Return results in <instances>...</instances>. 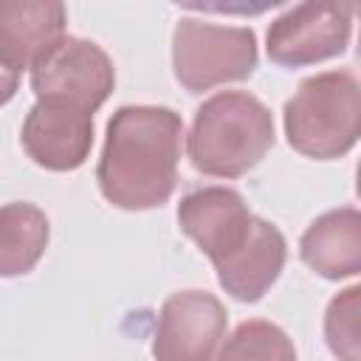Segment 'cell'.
<instances>
[{"label":"cell","mask_w":361,"mask_h":361,"mask_svg":"<svg viewBox=\"0 0 361 361\" xmlns=\"http://www.w3.org/2000/svg\"><path fill=\"white\" fill-rule=\"evenodd\" d=\"M276 141L274 113L248 90L209 96L192 118L189 161L209 178H240L254 169Z\"/></svg>","instance_id":"cell-2"},{"label":"cell","mask_w":361,"mask_h":361,"mask_svg":"<svg viewBox=\"0 0 361 361\" xmlns=\"http://www.w3.org/2000/svg\"><path fill=\"white\" fill-rule=\"evenodd\" d=\"M116 87L113 59L85 37H62L34 68L31 90L37 102H62L96 113Z\"/></svg>","instance_id":"cell-5"},{"label":"cell","mask_w":361,"mask_h":361,"mask_svg":"<svg viewBox=\"0 0 361 361\" xmlns=\"http://www.w3.org/2000/svg\"><path fill=\"white\" fill-rule=\"evenodd\" d=\"M288 144L307 158L347 155L361 133V85L353 71H324L299 82L282 110Z\"/></svg>","instance_id":"cell-3"},{"label":"cell","mask_w":361,"mask_h":361,"mask_svg":"<svg viewBox=\"0 0 361 361\" xmlns=\"http://www.w3.org/2000/svg\"><path fill=\"white\" fill-rule=\"evenodd\" d=\"M324 341L338 361H361V288L338 290L324 310Z\"/></svg>","instance_id":"cell-15"},{"label":"cell","mask_w":361,"mask_h":361,"mask_svg":"<svg viewBox=\"0 0 361 361\" xmlns=\"http://www.w3.org/2000/svg\"><path fill=\"white\" fill-rule=\"evenodd\" d=\"M51 240L48 217L34 203L0 206V276H23L37 268Z\"/></svg>","instance_id":"cell-13"},{"label":"cell","mask_w":361,"mask_h":361,"mask_svg":"<svg viewBox=\"0 0 361 361\" xmlns=\"http://www.w3.org/2000/svg\"><path fill=\"white\" fill-rule=\"evenodd\" d=\"M68 8L54 0H0V68L31 71L62 37Z\"/></svg>","instance_id":"cell-10"},{"label":"cell","mask_w":361,"mask_h":361,"mask_svg":"<svg viewBox=\"0 0 361 361\" xmlns=\"http://www.w3.org/2000/svg\"><path fill=\"white\" fill-rule=\"evenodd\" d=\"M228 327L223 302L209 290H175L158 310L155 361H214Z\"/></svg>","instance_id":"cell-8"},{"label":"cell","mask_w":361,"mask_h":361,"mask_svg":"<svg viewBox=\"0 0 361 361\" xmlns=\"http://www.w3.org/2000/svg\"><path fill=\"white\" fill-rule=\"evenodd\" d=\"M257 34L248 25H217L197 17H180L172 31V71L189 93L243 82L257 71Z\"/></svg>","instance_id":"cell-4"},{"label":"cell","mask_w":361,"mask_h":361,"mask_svg":"<svg viewBox=\"0 0 361 361\" xmlns=\"http://www.w3.org/2000/svg\"><path fill=\"white\" fill-rule=\"evenodd\" d=\"M214 361H296V347L279 324L268 319H248L234 327Z\"/></svg>","instance_id":"cell-14"},{"label":"cell","mask_w":361,"mask_h":361,"mask_svg":"<svg viewBox=\"0 0 361 361\" xmlns=\"http://www.w3.org/2000/svg\"><path fill=\"white\" fill-rule=\"evenodd\" d=\"M183 118L161 104L118 107L104 133L96 180L107 203L124 212L164 206L178 186Z\"/></svg>","instance_id":"cell-1"},{"label":"cell","mask_w":361,"mask_h":361,"mask_svg":"<svg viewBox=\"0 0 361 361\" xmlns=\"http://www.w3.org/2000/svg\"><path fill=\"white\" fill-rule=\"evenodd\" d=\"M257 217L240 192L228 186H203L186 192L178 203L180 231L212 259L214 271L231 265L257 237Z\"/></svg>","instance_id":"cell-7"},{"label":"cell","mask_w":361,"mask_h":361,"mask_svg":"<svg viewBox=\"0 0 361 361\" xmlns=\"http://www.w3.org/2000/svg\"><path fill=\"white\" fill-rule=\"evenodd\" d=\"M302 262L324 279H350L361 271V214L341 206L319 214L299 240Z\"/></svg>","instance_id":"cell-11"},{"label":"cell","mask_w":361,"mask_h":361,"mask_svg":"<svg viewBox=\"0 0 361 361\" xmlns=\"http://www.w3.org/2000/svg\"><path fill=\"white\" fill-rule=\"evenodd\" d=\"M350 3H299L282 11L265 34L268 59L279 68H307L347 51L353 37Z\"/></svg>","instance_id":"cell-6"},{"label":"cell","mask_w":361,"mask_h":361,"mask_svg":"<svg viewBox=\"0 0 361 361\" xmlns=\"http://www.w3.org/2000/svg\"><path fill=\"white\" fill-rule=\"evenodd\" d=\"M285 259H288L285 234L274 223L262 220L251 245L231 265L217 271V282L237 302H259L279 279Z\"/></svg>","instance_id":"cell-12"},{"label":"cell","mask_w":361,"mask_h":361,"mask_svg":"<svg viewBox=\"0 0 361 361\" xmlns=\"http://www.w3.org/2000/svg\"><path fill=\"white\" fill-rule=\"evenodd\" d=\"M17 90H20V76L6 71V68H0V107L8 104L17 96Z\"/></svg>","instance_id":"cell-16"},{"label":"cell","mask_w":361,"mask_h":361,"mask_svg":"<svg viewBox=\"0 0 361 361\" xmlns=\"http://www.w3.org/2000/svg\"><path fill=\"white\" fill-rule=\"evenodd\" d=\"M20 141L37 166L73 172L90 158L93 113L62 102H37L23 121Z\"/></svg>","instance_id":"cell-9"}]
</instances>
